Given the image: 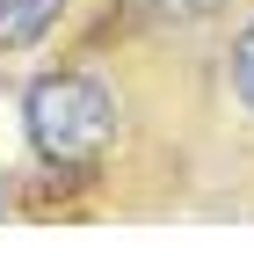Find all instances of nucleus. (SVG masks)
<instances>
[{
    "label": "nucleus",
    "mask_w": 254,
    "mask_h": 262,
    "mask_svg": "<svg viewBox=\"0 0 254 262\" xmlns=\"http://www.w3.org/2000/svg\"><path fill=\"white\" fill-rule=\"evenodd\" d=\"M131 8H138L145 22H204V15L225 8V0H131Z\"/></svg>",
    "instance_id": "obj_4"
},
{
    "label": "nucleus",
    "mask_w": 254,
    "mask_h": 262,
    "mask_svg": "<svg viewBox=\"0 0 254 262\" xmlns=\"http://www.w3.org/2000/svg\"><path fill=\"white\" fill-rule=\"evenodd\" d=\"M225 73H233V95H240V110L254 117V22L233 37V66H225Z\"/></svg>",
    "instance_id": "obj_3"
},
{
    "label": "nucleus",
    "mask_w": 254,
    "mask_h": 262,
    "mask_svg": "<svg viewBox=\"0 0 254 262\" xmlns=\"http://www.w3.org/2000/svg\"><path fill=\"white\" fill-rule=\"evenodd\" d=\"M58 15H66V0H0V51H29L44 44Z\"/></svg>",
    "instance_id": "obj_2"
},
{
    "label": "nucleus",
    "mask_w": 254,
    "mask_h": 262,
    "mask_svg": "<svg viewBox=\"0 0 254 262\" xmlns=\"http://www.w3.org/2000/svg\"><path fill=\"white\" fill-rule=\"evenodd\" d=\"M22 139L51 168H94L116 146V95L94 73H44L22 95Z\"/></svg>",
    "instance_id": "obj_1"
}]
</instances>
